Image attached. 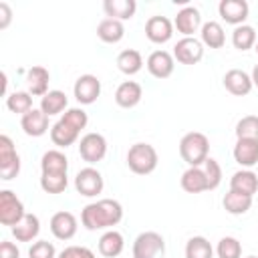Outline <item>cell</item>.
Here are the masks:
<instances>
[{
	"mask_svg": "<svg viewBox=\"0 0 258 258\" xmlns=\"http://www.w3.org/2000/svg\"><path fill=\"white\" fill-rule=\"evenodd\" d=\"M69 185L67 173H42L40 175V187L46 194H62Z\"/></svg>",
	"mask_w": 258,
	"mask_h": 258,
	"instance_id": "obj_36",
	"label": "cell"
},
{
	"mask_svg": "<svg viewBox=\"0 0 258 258\" xmlns=\"http://www.w3.org/2000/svg\"><path fill=\"white\" fill-rule=\"evenodd\" d=\"M56 258H95V252L87 246H67Z\"/></svg>",
	"mask_w": 258,
	"mask_h": 258,
	"instance_id": "obj_42",
	"label": "cell"
},
{
	"mask_svg": "<svg viewBox=\"0 0 258 258\" xmlns=\"http://www.w3.org/2000/svg\"><path fill=\"white\" fill-rule=\"evenodd\" d=\"M246 258H256V256H246Z\"/></svg>",
	"mask_w": 258,
	"mask_h": 258,
	"instance_id": "obj_47",
	"label": "cell"
},
{
	"mask_svg": "<svg viewBox=\"0 0 258 258\" xmlns=\"http://www.w3.org/2000/svg\"><path fill=\"white\" fill-rule=\"evenodd\" d=\"M67 105H69L67 95L62 91H56V89L54 91H48L44 97H40V111L46 113L48 117L62 113L67 109Z\"/></svg>",
	"mask_w": 258,
	"mask_h": 258,
	"instance_id": "obj_31",
	"label": "cell"
},
{
	"mask_svg": "<svg viewBox=\"0 0 258 258\" xmlns=\"http://www.w3.org/2000/svg\"><path fill=\"white\" fill-rule=\"evenodd\" d=\"M147 71L151 77L155 79H167L171 77L173 73V67H175V58L171 52L167 50H153L149 56H147V62H145Z\"/></svg>",
	"mask_w": 258,
	"mask_h": 258,
	"instance_id": "obj_12",
	"label": "cell"
},
{
	"mask_svg": "<svg viewBox=\"0 0 258 258\" xmlns=\"http://www.w3.org/2000/svg\"><path fill=\"white\" fill-rule=\"evenodd\" d=\"M210 141L200 131H189L179 141V155L187 167H202L210 157Z\"/></svg>",
	"mask_w": 258,
	"mask_h": 258,
	"instance_id": "obj_2",
	"label": "cell"
},
{
	"mask_svg": "<svg viewBox=\"0 0 258 258\" xmlns=\"http://www.w3.org/2000/svg\"><path fill=\"white\" fill-rule=\"evenodd\" d=\"M250 77H252V85L258 87V64L252 69V75H250Z\"/></svg>",
	"mask_w": 258,
	"mask_h": 258,
	"instance_id": "obj_45",
	"label": "cell"
},
{
	"mask_svg": "<svg viewBox=\"0 0 258 258\" xmlns=\"http://www.w3.org/2000/svg\"><path fill=\"white\" fill-rule=\"evenodd\" d=\"M97 36L107 42V44H115L119 42L123 36H125V26L121 20H115V18H103L97 26Z\"/></svg>",
	"mask_w": 258,
	"mask_h": 258,
	"instance_id": "obj_27",
	"label": "cell"
},
{
	"mask_svg": "<svg viewBox=\"0 0 258 258\" xmlns=\"http://www.w3.org/2000/svg\"><path fill=\"white\" fill-rule=\"evenodd\" d=\"M185 258H214V248L204 236H191L185 244Z\"/></svg>",
	"mask_w": 258,
	"mask_h": 258,
	"instance_id": "obj_34",
	"label": "cell"
},
{
	"mask_svg": "<svg viewBox=\"0 0 258 258\" xmlns=\"http://www.w3.org/2000/svg\"><path fill=\"white\" fill-rule=\"evenodd\" d=\"M218 258H240L242 256V244L234 236H224L216 246Z\"/></svg>",
	"mask_w": 258,
	"mask_h": 258,
	"instance_id": "obj_38",
	"label": "cell"
},
{
	"mask_svg": "<svg viewBox=\"0 0 258 258\" xmlns=\"http://www.w3.org/2000/svg\"><path fill=\"white\" fill-rule=\"evenodd\" d=\"M236 137L238 139H252L258 141V117L246 115L236 123Z\"/></svg>",
	"mask_w": 258,
	"mask_h": 258,
	"instance_id": "obj_37",
	"label": "cell"
},
{
	"mask_svg": "<svg viewBox=\"0 0 258 258\" xmlns=\"http://www.w3.org/2000/svg\"><path fill=\"white\" fill-rule=\"evenodd\" d=\"M10 230H12V236L16 238V242H32L40 232V220L36 214L26 212V216Z\"/></svg>",
	"mask_w": 258,
	"mask_h": 258,
	"instance_id": "obj_21",
	"label": "cell"
},
{
	"mask_svg": "<svg viewBox=\"0 0 258 258\" xmlns=\"http://www.w3.org/2000/svg\"><path fill=\"white\" fill-rule=\"evenodd\" d=\"M79 155L87 163H99L107 155V139L101 133H87L79 141Z\"/></svg>",
	"mask_w": 258,
	"mask_h": 258,
	"instance_id": "obj_7",
	"label": "cell"
},
{
	"mask_svg": "<svg viewBox=\"0 0 258 258\" xmlns=\"http://www.w3.org/2000/svg\"><path fill=\"white\" fill-rule=\"evenodd\" d=\"M145 36L153 42V44H163L173 36V22L167 16H151L145 22Z\"/></svg>",
	"mask_w": 258,
	"mask_h": 258,
	"instance_id": "obj_11",
	"label": "cell"
},
{
	"mask_svg": "<svg viewBox=\"0 0 258 258\" xmlns=\"http://www.w3.org/2000/svg\"><path fill=\"white\" fill-rule=\"evenodd\" d=\"M202 44L210 46V48H222L226 44V34H224V28L220 22L216 20H210L206 24H202Z\"/></svg>",
	"mask_w": 258,
	"mask_h": 258,
	"instance_id": "obj_30",
	"label": "cell"
},
{
	"mask_svg": "<svg viewBox=\"0 0 258 258\" xmlns=\"http://www.w3.org/2000/svg\"><path fill=\"white\" fill-rule=\"evenodd\" d=\"M234 161L246 169L254 167L258 163V141L252 139H236L234 145Z\"/></svg>",
	"mask_w": 258,
	"mask_h": 258,
	"instance_id": "obj_18",
	"label": "cell"
},
{
	"mask_svg": "<svg viewBox=\"0 0 258 258\" xmlns=\"http://www.w3.org/2000/svg\"><path fill=\"white\" fill-rule=\"evenodd\" d=\"M141 97H143V89L135 81H123L115 91V103L123 109H131V107L139 105Z\"/></svg>",
	"mask_w": 258,
	"mask_h": 258,
	"instance_id": "obj_19",
	"label": "cell"
},
{
	"mask_svg": "<svg viewBox=\"0 0 258 258\" xmlns=\"http://www.w3.org/2000/svg\"><path fill=\"white\" fill-rule=\"evenodd\" d=\"M103 10L109 18H115V20L123 22V20L133 18V14L137 10V2L135 0H105Z\"/></svg>",
	"mask_w": 258,
	"mask_h": 258,
	"instance_id": "obj_25",
	"label": "cell"
},
{
	"mask_svg": "<svg viewBox=\"0 0 258 258\" xmlns=\"http://www.w3.org/2000/svg\"><path fill=\"white\" fill-rule=\"evenodd\" d=\"M117 69L123 73V75H137L141 69H143V56L139 50L135 48H125L117 54Z\"/></svg>",
	"mask_w": 258,
	"mask_h": 258,
	"instance_id": "obj_29",
	"label": "cell"
},
{
	"mask_svg": "<svg viewBox=\"0 0 258 258\" xmlns=\"http://www.w3.org/2000/svg\"><path fill=\"white\" fill-rule=\"evenodd\" d=\"M125 248V240L123 234L117 230H107L101 238H99V252L105 258H117Z\"/></svg>",
	"mask_w": 258,
	"mask_h": 258,
	"instance_id": "obj_26",
	"label": "cell"
},
{
	"mask_svg": "<svg viewBox=\"0 0 258 258\" xmlns=\"http://www.w3.org/2000/svg\"><path fill=\"white\" fill-rule=\"evenodd\" d=\"M20 127L28 137H40L48 131V115L40 109H30L20 119Z\"/></svg>",
	"mask_w": 258,
	"mask_h": 258,
	"instance_id": "obj_17",
	"label": "cell"
},
{
	"mask_svg": "<svg viewBox=\"0 0 258 258\" xmlns=\"http://www.w3.org/2000/svg\"><path fill=\"white\" fill-rule=\"evenodd\" d=\"M73 93H75V99L81 105L95 103L99 99V95H101V81H99V77H95V75H81L75 81Z\"/></svg>",
	"mask_w": 258,
	"mask_h": 258,
	"instance_id": "obj_10",
	"label": "cell"
},
{
	"mask_svg": "<svg viewBox=\"0 0 258 258\" xmlns=\"http://www.w3.org/2000/svg\"><path fill=\"white\" fill-rule=\"evenodd\" d=\"M62 121H67L69 125H73L75 129H79V131H83L85 127H87V123H89V115L81 109V107H73V109H67L64 111V115L60 117Z\"/></svg>",
	"mask_w": 258,
	"mask_h": 258,
	"instance_id": "obj_40",
	"label": "cell"
},
{
	"mask_svg": "<svg viewBox=\"0 0 258 258\" xmlns=\"http://www.w3.org/2000/svg\"><path fill=\"white\" fill-rule=\"evenodd\" d=\"M173 58L181 64H198L204 58V44L196 36H183L173 46Z\"/></svg>",
	"mask_w": 258,
	"mask_h": 258,
	"instance_id": "obj_8",
	"label": "cell"
},
{
	"mask_svg": "<svg viewBox=\"0 0 258 258\" xmlns=\"http://www.w3.org/2000/svg\"><path fill=\"white\" fill-rule=\"evenodd\" d=\"M256 40H258L256 30H254V26H250V24H240V26H236L234 32H232V44H234V48H238V50L254 48Z\"/></svg>",
	"mask_w": 258,
	"mask_h": 258,
	"instance_id": "obj_33",
	"label": "cell"
},
{
	"mask_svg": "<svg viewBox=\"0 0 258 258\" xmlns=\"http://www.w3.org/2000/svg\"><path fill=\"white\" fill-rule=\"evenodd\" d=\"M24 216L26 212H24V204L20 202V198L10 189H2L0 191V224L12 228Z\"/></svg>",
	"mask_w": 258,
	"mask_h": 258,
	"instance_id": "obj_6",
	"label": "cell"
},
{
	"mask_svg": "<svg viewBox=\"0 0 258 258\" xmlns=\"http://www.w3.org/2000/svg\"><path fill=\"white\" fill-rule=\"evenodd\" d=\"M26 83H28V93L34 95V97H44L48 93V83H50V73L36 64V67H30L26 71Z\"/></svg>",
	"mask_w": 258,
	"mask_h": 258,
	"instance_id": "obj_20",
	"label": "cell"
},
{
	"mask_svg": "<svg viewBox=\"0 0 258 258\" xmlns=\"http://www.w3.org/2000/svg\"><path fill=\"white\" fill-rule=\"evenodd\" d=\"M20 173V155L8 135H0V177L4 181L14 179Z\"/></svg>",
	"mask_w": 258,
	"mask_h": 258,
	"instance_id": "obj_5",
	"label": "cell"
},
{
	"mask_svg": "<svg viewBox=\"0 0 258 258\" xmlns=\"http://www.w3.org/2000/svg\"><path fill=\"white\" fill-rule=\"evenodd\" d=\"M77 218L75 214L71 212H56L52 218H50V232L56 240H71L75 234H77Z\"/></svg>",
	"mask_w": 258,
	"mask_h": 258,
	"instance_id": "obj_15",
	"label": "cell"
},
{
	"mask_svg": "<svg viewBox=\"0 0 258 258\" xmlns=\"http://www.w3.org/2000/svg\"><path fill=\"white\" fill-rule=\"evenodd\" d=\"M173 28L181 32L183 36H194V32L202 30V14L196 6H185L181 8L175 18H173Z\"/></svg>",
	"mask_w": 258,
	"mask_h": 258,
	"instance_id": "obj_14",
	"label": "cell"
},
{
	"mask_svg": "<svg viewBox=\"0 0 258 258\" xmlns=\"http://www.w3.org/2000/svg\"><path fill=\"white\" fill-rule=\"evenodd\" d=\"M79 135H81V131L75 129L73 125H69V123L62 121V119H58V121L50 127V139H52V143H54L56 147H64V149H67L69 145L77 143Z\"/></svg>",
	"mask_w": 258,
	"mask_h": 258,
	"instance_id": "obj_23",
	"label": "cell"
},
{
	"mask_svg": "<svg viewBox=\"0 0 258 258\" xmlns=\"http://www.w3.org/2000/svg\"><path fill=\"white\" fill-rule=\"evenodd\" d=\"M179 183H181L183 191H187V194H202V191H208V179H206L204 167H187V169L181 173Z\"/></svg>",
	"mask_w": 258,
	"mask_h": 258,
	"instance_id": "obj_24",
	"label": "cell"
},
{
	"mask_svg": "<svg viewBox=\"0 0 258 258\" xmlns=\"http://www.w3.org/2000/svg\"><path fill=\"white\" fill-rule=\"evenodd\" d=\"M12 20V8L8 6V2H0V28H8Z\"/></svg>",
	"mask_w": 258,
	"mask_h": 258,
	"instance_id": "obj_44",
	"label": "cell"
},
{
	"mask_svg": "<svg viewBox=\"0 0 258 258\" xmlns=\"http://www.w3.org/2000/svg\"><path fill=\"white\" fill-rule=\"evenodd\" d=\"M202 167H204V173H206V179H208V189H216L222 183V167H220V163L214 157H208Z\"/></svg>",
	"mask_w": 258,
	"mask_h": 258,
	"instance_id": "obj_39",
	"label": "cell"
},
{
	"mask_svg": "<svg viewBox=\"0 0 258 258\" xmlns=\"http://www.w3.org/2000/svg\"><path fill=\"white\" fill-rule=\"evenodd\" d=\"M103 175H101V171L99 169H95V167H83L77 175H75V187H77V191L81 194V196H85V198H95V196H99L101 191H103Z\"/></svg>",
	"mask_w": 258,
	"mask_h": 258,
	"instance_id": "obj_9",
	"label": "cell"
},
{
	"mask_svg": "<svg viewBox=\"0 0 258 258\" xmlns=\"http://www.w3.org/2000/svg\"><path fill=\"white\" fill-rule=\"evenodd\" d=\"M28 258H56V250L54 244L48 240H38L30 246L28 250Z\"/></svg>",
	"mask_w": 258,
	"mask_h": 258,
	"instance_id": "obj_41",
	"label": "cell"
},
{
	"mask_svg": "<svg viewBox=\"0 0 258 258\" xmlns=\"http://www.w3.org/2000/svg\"><path fill=\"white\" fill-rule=\"evenodd\" d=\"M133 258H165V240L157 232H141L133 242Z\"/></svg>",
	"mask_w": 258,
	"mask_h": 258,
	"instance_id": "obj_4",
	"label": "cell"
},
{
	"mask_svg": "<svg viewBox=\"0 0 258 258\" xmlns=\"http://www.w3.org/2000/svg\"><path fill=\"white\" fill-rule=\"evenodd\" d=\"M254 50H256V54H258V40H256V44H254Z\"/></svg>",
	"mask_w": 258,
	"mask_h": 258,
	"instance_id": "obj_46",
	"label": "cell"
},
{
	"mask_svg": "<svg viewBox=\"0 0 258 258\" xmlns=\"http://www.w3.org/2000/svg\"><path fill=\"white\" fill-rule=\"evenodd\" d=\"M123 220V206L117 200H97L87 204L81 212V222L87 230H109Z\"/></svg>",
	"mask_w": 258,
	"mask_h": 258,
	"instance_id": "obj_1",
	"label": "cell"
},
{
	"mask_svg": "<svg viewBox=\"0 0 258 258\" xmlns=\"http://www.w3.org/2000/svg\"><path fill=\"white\" fill-rule=\"evenodd\" d=\"M6 107L8 111L16 113V115H26L32 107V95L28 91H14L6 97Z\"/></svg>",
	"mask_w": 258,
	"mask_h": 258,
	"instance_id": "obj_35",
	"label": "cell"
},
{
	"mask_svg": "<svg viewBox=\"0 0 258 258\" xmlns=\"http://www.w3.org/2000/svg\"><path fill=\"white\" fill-rule=\"evenodd\" d=\"M40 169H42V173H67L69 159H67V155L62 151L48 149L40 157Z\"/></svg>",
	"mask_w": 258,
	"mask_h": 258,
	"instance_id": "obj_28",
	"label": "cell"
},
{
	"mask_svg": "<svg viewBox=\"0 0 258 258\" xmlns=\"http://www.w3.org/2000/svg\"><path fill=\"white\" fill-rule=\"evenodd\" d=\"M230 189L254 198V194L258 191V175H256L252 169H240V171H236V173L232 175V179H230Z\"/></svg>",
	"mask_w": 258,
	"mask_h": 258,
	"instance_id": "obj_22",
	"label": "cell"
},
{
	"mask_svg": "<svg viewBox=\"0 0 258 258\" xmlns=\"http://www.w3.org/2000/svg\"><path fill=\"white\" fill-rule=\"evenodd\" d=\"M0 258H20L18 246L8 242V240H2L0 242Z\"/></svg>",
	"mask_w": 258,
	"mask_h": 258,
	"instance_id": "obj_43",
	"label": "cell"
},
{
	"mask_svg": "<svg viewBox=\"0 0 258 258\" xmlns=\"http://www.w3.org/2000/svg\"><path fill=\"white\" fill-rule=\"evenodd\" d=\"M157 151L151 143H135L127 151V165L137 175H147L157 167Z\"/></svg>",
	"mask_w": 258,
	"mask_h": 258,
	"instance_id": "obj_3",
	"label": "cell"
},
{
	"mask_svg": "<svg viewBox=\"0 0 258 258\" xmlns=\"http://www.w3.org/2000/svg\"><path fill=\"white\" fill-rule=\"evenodd\" d=\"M222 204H224V210H226L228 214H232V216H242V214H246V212L252 208V198L230 189V191L224 196Z\"/></svg>",
	"mask_w": 258,
	"mask_h": 258,
	"instance_id": "obj_32",
	"label": "cell"
},
{
	"mask_svg": "<svg viewBox=\"0 0 258 258\" xmlns=\"http://www.w3.org/2000/svg\"><path fill=\"white\" fill-rule=\"evenodd\" d=\"M224 87L228 93H232L234 97H244L252 91V77L242 71V69H230L224 75Z\"/></svg>",
	"mask_w": 258,
	"mask_h": 258,
	"instance_id": "obj_16",
	"label": "cell"
},
{
	"mask_svg": "<svg viewBox=\"0 0 258 258\" xmlns=\"http://www.w3.org/2000/svg\"><path fill=\"white\" fill-rule=\"evenodd\" d=\"M218 12L222 16L224 22L228 24H234V26H240L246 22L248 18V12H250V6L246 0H222L218 4Z\"/></svg>",
	"mask_w": 258,
	"mask_h": 258,
	"instance_id": "obj_13",
	"label": "cell"
}]
</instances>
